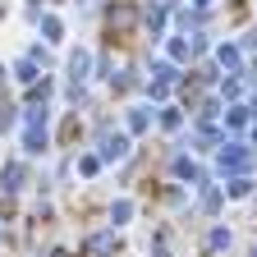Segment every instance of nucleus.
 <instances>
[{"instance_id": "obj_15", "label": "nucleus", "mask_w": 257, "mask_h": 257, "mask_svg": "<svg viewBox=\"0 0 257 257\" xmlns=\"http://www.w3.org/2000/svg\"><path fill=\"white\" fill-rule=\"evenodd\" d=\"M55 257H64V252H55Z\"/></svg>"}, {"instance_id": "obj_9", "label": "nucleus", "mask_w": 257, "mask_h": 257, "mask_svg": "<svg viewBox=\"0 0 257 257\" xmlns=\"http://www.w3.org/2000/svg\"><path fill=\"white\" fill-rule=\"evenodd\" d=\"M128 128H134V134H143V128H147V110H134V115H128Z\"/></svg>"}, {"instance_id": "obj_2", "label": "nucleus", "mask_w": 257, "mask_h": 257, "mask_svg": "<svg viewBox=\"0 0 257 257\" xmlns=\"http://www.w3.org/2000/svg\"><path fill=\"white\" fill-rule=\"evenodd\" d=\"M128 152V138L124 134H101V156L106 161H115V156H124Z\"/></svg>"}, {"instance_id": "obj_8", "label": "nucleus", "mask_w": 257, "mask_h": 257, "mask_svg": "<svg viewBox=\"0 0 257 257\" xmlns=\"http://www.w3.org/2000/svg\"><path fill=\"white\" fill-rule=\"evenodd\" d=\"M19 78L23 83H37V64H32V60H19Z\"/></svg>"}, {"instance_id": "obj_13", "label": "nucleus", "mask_w": 257, "mask_h": 257, "mask_svg": "<svg viewBox=\"0 0 257 257\" xmlns=\"http://www.w3.org/2000/svg\"><path fill=\"white\" fill-rule=\"evenodd\" d=\"M170 55L175 60H188V42H170Z\"/></svg>"}, {"instance_id": "obj_12", "label": "nucleus", "mask_w": 257, "mask_h": 257, "mask_svg": "<svg viewBox=\"0 0 257 257\" xmlns=\"http://www.w3.org/2000/svg\"><path fill=\"white\" fill-rule=\"evenodd\" d=\"M96 166H101L96 156H83V161H78V170H83V175H96Z\"/></svg>"}, {"instance_id": "obj_14", "label": "nucleus", "mask_w": 257, "mask_h": 257, "mask_svg": "<svg viewBox=\"0 0 257 257\" xmlns=\"http://www.w3.org/2000/svg\"><path fill=\"white\" fill-rule=\"evenodd\" d=\"M193 5H211V0H193Z\"/></svg>"}, {"instance_id": "obj_11", "label": "nucleus", "mask_w": 257, "mask_h": 257, "mask_svg": "<svg viewBox=\"0 0 257 257\" xmlns=\"http://www.w3.org/2000/svg\"><path fill=\"white\" fill-rule=\"evenodd\" d=\"M161 23H166V14H161V5H156V10H147V28H152V32H161Z\"/></svg>"}, {"instance_id": "obj_10", "label": "nucleus", "mask_w": 257, "mask_h": 257, "mask_svg": "<svg viewBox=\"0 0 257 257\" xmlns=\"http://www.w3.org/2000/svg\"><path fill=\"white\" fill-rule=\"evenodd\" d=\"M42 32L55 42V37H60V19H51V14H46V19H42Z\"/></svg>"}, {"instance_id": "obj_7", "label": "nucleus", "mask_w": 257, "mask_h": 257, "mask_svg": "<svg viewBox=\"0 0 257 257\" xmlns=\"http://www.w3.org/2000/svg\"><path fill=\"white\" fill-rule=\"evenodd\" d=\"M220 64H225V69H239V51L234 46H220Z\"/></svg>"}, {"instance_id": "obj_4", "label": "nucleus", "mask_w": 257, "mask_h": 257, "mask_svg": "<svg viewBox=\"0 0 257 257\" xmlns=\"http://www.w3.org/2000/svg\"><path fill=\"white\" fill-rule=\"evenodd\" d=\"M128 23H134V5H124V0H119V5L110 10V32H115V28L128 32Z\"/></svg>"}, {"instance_id": "obj_6", "label": "nucleus", "mask_w": 257, "mask_h": 257, "mask_svg": "<svg viewBox=\"0 0 257 257\" xmlns=\"http://www.w3.org/2000/svg\"><path fill=\"white\" fill-rule=\"evenodd\" d=\"M0 179H10L5 188H19V184H23V166H5V175H0Z\"/></svg>"}, {"instance_id": "obj_5", "label": "nucleus", "mask_w": 257, "mask_h": 257, "mask_svg": "<svg viewBox=\"0 0 257 257\" xmlns=\"http://www.w3.org/2000/svg\"><path fill=\"white\" fill-rule=\"evenodd\" d=\"M87 64H92V60H87V55L78 51V55L69 60V69H74V78H87Z\"/></svg>"}, {"instance_id": "obj_1", "label": "nucleus", "mask_w": 257, "mask_h": 257, "mask_svg": "<svg viewBox=\"0 0 257 257\" xmlns=\"http://www.w3.org/2000/svg\"><path fill=\"white\" fill-rule=\"evenodd\" d=\"M248 161H252V156H248L243 147H225V152H220V170H248Z\"/></svg>"}, {"instance_id": "obj_3", "label": "nucleus", "mask_w": 257, "mask_h": 257, "mask_svg": "<svg viewBox=\"0 0 257 257\" xmlns=\"http://www.w3.org/2000/svg\"><path fill=\"white\" fill-rule=\"evenodd\" d=\"M23 147H28V152H42V147H46V119H42V124H28Z\"/></svg>"}]
</instances>
